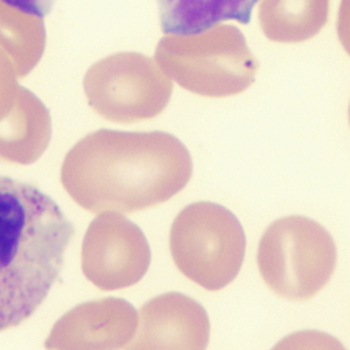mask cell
I'll use <instances>...</instances> for the list:
<instances>
[{"label":"cell","mask_w":350,"mask_h":350,"mask_svg":"<svg viewBox=\"0 0 350 350\" xmlns=\"http://www.w3.org/2000/svg\"><path fill=\"white\" fill-rule=\"evenodd\" d=\"M191 172L187 148L170 133L101 129L67 152L60 180L90 213H134L168 201Z\"/></svg>","instance_id":"6da1fadb"},{"label":"cell","mask_w":350,"mask_h":350,"mask_svg":"<svg viewBox=\"0 0 350 350\" xmlns=\"http://www.w3.org/2000/svg\"><path fill=\"white\" fill-rule=\"evenodd\" d=\"M72 235V223L48 194L0 175V332L44 302Z\"/></svg>","instance_id":"7a4b0ae2"},{"label":"cell","mask_w":350,"mask_h":350,"mask_svg":"<svg viewBox=\"0 0 350 350\" xmlns=\"http://www.w3.org/2000/svg\"><path fill=\"white\" fill-rule=\"evenodd\" d=\"M154 60L180 88L212 98L245 92L258 67L242 31L220 23L194 34L164 36Z\"/></svg>","instance_id":"3957f363"},{"label":"cell","mask_w":350,"mask_h":350,"mask_svg":"<svg viewBox=\"0 0 350 350\" xmlns=\"http://www.w3.org/2000/svg\"><path fill=\"white\" fill-rule=\"evenodd\" d=\"M257 265L275 294L288 301H305L329 282L336 265V246L321 224L291 215L267 227L258 243Z\"/></svg>","instance_id":"277c9868"},{"label":"cell","mask_w":350,"mask_h":350,"mask_svg":"<svg viewBox=\"0 0 350 350\" xmlns=\"http://www.w3.org/2000/svg\"><path fill=\"white\" fill-rule=\"evenodd\" d=\"M245 249L243 228L223 205L193 202L171 224L170 252L175 267L208 291L221 290L237 278Z\"/></svg>","instance_id":"5b68a950"},{"label":"cell","mask_w":350,"mask_h":350,"mask_svg":"<svg viewBox=\"0 0 350 350\" xmlns=\"http://www.w3.org/2000/svg\"><path fill=\"white\" fill-rule=\"evenodd\" d=\"M83 92L98 116L129 124L164 111L172 94V79L152 57L139 52H118L89 67Z\"/></svg>","instance_id":"8992f818"},{"label":"cell","mask_w":350,"mask_h":350,"mask_svg":"<svg viewBox=\"0 0 350 350\" xmlns=\"http://www.w3.org/2000/svg\"><path fill=\"white\" fill-rule=\"evenodd\" d=\"M150 265L142 230L119 212H101L90 221L81 250L85 278L103 291L134 286Z\"/></svg>","instance_id":"52a82bcc"},{"label":"cell","mask_w":350,"mask_h":350,"mask_svg":"<svg viewBox=\"0 0 350 350\" xmlns=\"http://www.w3.org/2000/svg\"><path fill=\"white\" fill-rule=\"evenodd\" d=\"M139 316L120 298L83 302L64 313L52 327L46 349L113 350L127 347L134 339Z\"/></svg>","instance_id":"ba28073f"},{"label":"cell","mask_w":350,"mask_h":350,"mask_svg":"<svg viewBox=\"0 0 350 350\" xmlns=\"http://www.w3.org/2000/svg\"><path fill=\"white\" fill-rule=\"evenodd\" d=\"M127 349L204 350L209 342V317L204 306L182 293H165L146 301Z\"/></svg>","instance_id":"9c48e42d"},{"label":"cell","mask_w":350,"mask_h":350,"mask_svg":"<svg viewBox=\"0 0 350 350\" xmlns=\"http://www.w3.org/2000/svg\"><path fill=\"white\" fill-rule=\"evenodd\" d=\"M51 135L48 108L34 93L21 86L16 104L0 122V160L31 164L48 148Z\"/></svg>","instance_id":"30bf717a"},{"label":"cell","mask_w":350,"mask_h":350,"mask_svg":"<svg viewBox=\"0 0 350 350\" xmlns=\"http://www.w3.org/2000/svg\"><path fill=\"white\" fill-rule=\"evenodd\" d=\"M328 14L329 0H261L258 23L268 40L295 44L314 37Z\"/></svg>","instance_id":"8fae6325"},{"label":"cell","mask_w":350,"mask_h":350,"mask_svg":"<svg viewBox=\"0 0 350 350\" xmlns=\"http://www.w3.org/2000/svg\"><path fill=\"white\" fill-rule=\"evenodd\" d=\"M258 0H157L165 34H194L223 21L247 25Z\"/></svg>","instance_id":"7c38bea8"},{"label":"cell","mask_w":350,"mask_h":350,"mask_svg":"<svg viewBox=\"0 0 350 350\" xmlns=\"http://www.w3.org/2000/svg\"><path fill=\"white\" fill-rule=\"evenodd\" d=\"M45 42L42 16L0 0V48L15 63L19 78H25L38 64Z\"/></svg>","instance_id":"4fadbf2b"},{"label":"cell","mask_w":350,"mask_h":350,"mask_svg":"<svg viewBox=\"0 0 350 350\" xmlns=\"http://www.w3.org/2000/svg\"><path fill=\"white\" fill-rule=\"evenodd\" d=\"M16 66L8 53L0 48V122L16 104L21 86Z\"/></svg>","instance_id":"5bb4252c"},{"label":"cell","mask_w":350,"mask_h":350,"mask_svg":"<svg viewBox=\"0 0 350 350\" xmlns=\"http://www.w3.org/2000/svg\"><path fill=\"white\" fill-rule=\"evenodd\" d=\"M336 33L343 49L350 55V0H340L336 18Z\"/></svg>","instance_id":"9a60e30c"},{"label":"cell","mask_w":350,"mask_h":350,"mask_svg":"<svg viewBox=\"0 0 350 350\" xmlns=\"http://www.w3.org/2000/svg\"><path fill=\"white\" fill-rule=\"evenodd\" d=\"M5 1L26 12H31L44 18L51 11L55 0H5Z\"/></svg>","instance_id":"2e32d148"},{"label":"cell","mask_w":350,"mask_h":350,"mask_svg":"<svg viewBox=\"0 0 350 350\" xmlns=\"http://www.w3.org/2000/svg\"><path fill=\"white\" fill-rule=\"evenodd\" d=\"M349 123H350V103H349Z\"/></svg>","instance_id":"e0dca14e"}]
</instances>
